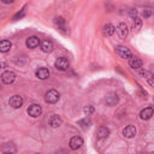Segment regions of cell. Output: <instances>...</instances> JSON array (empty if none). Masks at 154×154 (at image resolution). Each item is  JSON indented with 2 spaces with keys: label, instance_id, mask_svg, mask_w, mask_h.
<instances>
[{
  "label": "cell",
  "instance_id": "cell-12",
  "mask_svg": "<svg viewBox=\"0 0 154 154\" xmlns=\"http://www.w3.org/2000/svg\"><path fill=\"white\" fill-rule=\"evenodd\" d=\"M123 135H124L125 137H128V138L134 137V136L136 135V128H135L134 125H128V126H125L124 130H123Z\"/></svg>",
  "mask_w": 154,
  "mask_h": 154
},
{
  "label": "cell",
  "instance_id": "cell-18",
  "mask_svg": "<svg viewBox=\"0 0 154 154\" xmlns=\"http://www.w3.org/2000/svg\"><path fill=\"white\" fill-rule=\"evenodd\" d=\"M96 135H97L99 138H106L109 135V130L106 126H100L97 129V131H96Z\"/></svg>",
  "mask_w": 154,
  "mask_h": 154
},
{
  "label": "cell",
  "instance_id": "cell-1",
  "mask_svg": "<svg viewBox=\"0 0 154 154\" xmlns=\"http://www.w3.org/2000/svg\"><path fill=\"white\" fill-rule=\"evenodd\" d=\"M116 53H117V55H119V57L123 58V59L132 58V53H131V51H130L128 47L122 46V45L116 46Z\"/></svg>",
  "mask_w": 154,
  "mask_h": 154
},
{
  "label": "cell",
  "instance_id": "cell-23",
  "mask_svg": "<svg viewBox=\"0 0 154 154\" xmlns=\"http://www.w3.org/2000/svg\"><path fill=\"white\" fill-rule=\"evenodd\" d=\"M2 150L5 153H13V152H16V148H14V146L12 143H6L4 146V148H2Z\"/></svg>",
  "mask_w": 154,
  "mask_h": 154
},
{
  "label": "cell",
  "instance_id": "cell-7",
  "mask_svg": "<svg viewBox=\"0 0 154 154\" xmlns=\"http://www.w3.org/2000/svg\"><path fill=\"white\" fill-rule=\"evenodd\" d=\"M14 79H16V73L13 71H5L1 75V81L5 84H11L14 82Z\"/></svg>",
  "mask_w": 154,
  "mask_h": 154
},
{
  "label": "cell",
  "instance_id": "cell-25",
  "mask_svg": "<svg viewBox=\"0 0 154 154\" xmlns=\"http://www.w3.org/2000/svg\"><path fill=\"white\" fill-rule=\"evenodd\" d=\"M129 16H130L131 18L137 17V10H136V8H130V10H129Z\"/></svg>",
  "mask_w": 154,
  "mask_h": 154
},
{
  "label": "cell",
  "instance_id": "cell-10",
  "mask_svg": "<svg viewBox=\"0 0 154 154\" xmlns=\"http://www.w3.org/2000/svg\"><path fill=\"white\" fill-rule=\"evenodd\" d=\"M26 47L28 48H36L38 45H40V38L38 37H36V36H30V37H28L26 38Z\"/></svg>",
  "mask_w": 154,
  "mask_h": 154
},
{
  "label": "cell",
  "instance_id": "cell-17",
  "mask_svg": "<svg viewBox=\"0 0 154 154\" xmlns=\"http://www.w3.org/2000/svg\"><path fill=\"white\" fill-rule=\"evenodd\" d=\"M41 49H42V52H45V53L52 52V49H53V43H52V41L45 40V41L41 43Z\"/></svg>",
  "mask_w": 154,
  "mask_h": 154
},
{
  "label": "cell",
  "instance_id": "cell-11",
  "mask_svg": "<svg viewBox=\"0 0 154 154\" xmlns=\"http://www.w3.org/2000/svg\"><path fill=\"white\" fill-rule=\"evenodd\" d=\"M153 112H154L153 111V107H147V108H144V109H142L140 112V118L143 119V120H148V119L152 118Z\"/></svg>",
  "mask_w": 154,
  "mask_h": 154
},
{
  "label": "cell",
  "instance_id": "cell-16",
  "mask_svg": "<svg viewBox=\"0 0 154 154\" xmlns=\"http://www.w3.org/2000/svg\"><path fill=\"white\" fill-rule=\"evenodd\" d=\"M11 47H12L11 41H8V40H2V41H0V52H1V53L8 52V51L11 49Z\"/></svg>",
  "mask_w": 154,
  "mask_h": 154
},
{
  "label": "cell",
  "instance_id": "cell-19",
  "mask_svg": "<svg viewBox=\"0 0 154 154\" xmlns=\"http://www.w3.org/2000/svg\"><path fill=\"white\" fill-rule=\"evenodd\" d=\"M114 31H116V28H114L113 24L107 23V24L103 25V34H105L106 36H111V35H113Z\"/></svg>",
  "mask_w": 154,
  "mask_h": 154
},
{
  "label": "cell",
  "instance_id": "cell-9",
  "mask_svg": "<svg viewBox=\"0 0 154 154\" xmlns=\"http://www.w3.org/2000/svg\"><path fill=\"white\" fill-rule=\"evenodd\" d=\"M82 144H83V140H82L81 137H78V136H75V137H72V138L70 140V148L73 149V150L81 148Z\"/></svg>",
  "mask_w": 154,
  "mask_h": 154
},
{
  "label": "cell",
  "instance_id": "cell-28",
  "mask_svg": "<svg viewBox=\"0 0 154 154\" xmlns=\"http://www.w3.org/2000/svg\"><path fill=\"white\" fill-rule=\"evenodd\" d=\"M1 1H2L4 4H12L14 0H1Z\"/></svg>",
  "mask_w": 154,
  "mask_h": 154
},
{
  "label": "cell",
  "instance_id": "cell-14",
  "mask_svg": "<svg viewBox=\"0 0 154 154\" xmlns=\"http://www.w3.org/2000/svg\"><path fill=\"white\" fill-rule=\"evenodd\" d=\"M106 103L108 106H116L118 103V95L116 93H111L106 96Z\"/></svg>",
  "mask_w": 154,
  "mask_h": 154
},
{
  "label": "cell",
  "instance_id": "cell-20",
  "mask_svg": "<svg viewBox=\"0 0 154 154\" xmlns=\"http://www.w3.org/2000/svg\"><path fill=\"white\" fill-rule=\"evenodd\" d=\"M129 65L132 69H140L142 66V60L140 58H132L129 60Z\"/></svg>",
  "mask_w": 154,
  "mask_h": 154
},
{
  "label": "cell",
  "instance_id": "cell-24",
  "mask_svg": "<svg viewBox=\"0 0 154 154\" xmlns=\"http://www.w3.org/2000/svg\"><path fill=\"white\" fill-rule=\"evenodd\" d=\"M93 112H94V107H93L91 105H88V106H85V107H84V113H85L87 116L91 114Z\"/></svg>",
  "mask_w": 154,
  "mask_h": 154
},
{
  "label": "cell",
  "instance_id": "cell-3",
  "mask_svg": "<svg viewBox=\"0 0 154 154\" xmlns=\"http://www.w3.org/2000/svg\"><path fill=\"white\" fill-rule=\"evenodd\" d=\"M54 23H55V25L58 26V30H59L61 34L66 35V34L69 32L67 25H66V23H65V19H64L63 17H57V18L54 19Z\"/></svg>",
  "mask_w": 154,
  "mask_h": 154
},
{
  "label": "cell",
  "instance_id": "cell-26",
  "mask_svg": "<svg viewBox=\"0 0 154 154\" xmlns=\"http://www.w3.org/2000/svg\"><path fill=\"white\" fill-rule=\"evenodd\" d=\"M150 14H152V10L147 8V10H144V11H143V17H144V18H149V17H150Z\"/></svg>",
  "mask_w": 154,
  "mask_h": 154
},
{
  "label": "cell",
  "instance_id": "cell-22",
  "mask_svg": "<svg viewBox=\"0 0 154 154\" xmlns=\"http://www.w3.org/2000/svg\"><path fill=\"white\" fill-rule=\"evenodd\" d=\"M82 129H88L89 128V125H90V120L89 119H87V118H84V119H81V120H78V123H77Z\"/></svg>",
  "mask_w": 154,
  "mask_h": 154
},
{
  "label": "cell",
  "instance_id": "cell-27",
  "mask_svg": "<svg viewBox=\"0 0 154 154\" xmlns=\"http://www.w3.org/2000/svg\"><path fill=\"white\" fill-rule=\"evenodd\" d=\"M23 16H24V8L22 10V12H20V13H17V14L13 17V20H16V19H18V18H22Z\"/></svg>",
  "mask_w": 154,
  "mask_h": 154
},
{
  "label": "cell",
  "instance_id": "cell-21",
  "mask_svg": "<svg viewBox=\"0 0 154 154\" xmlns=\"http://www.w3.org/2000/svg\"><path fill=\"white\" fill-rule=\"evenodd\" d=\"M142 26V19H140L138 17H135L134 18V22H132V30L134 31H138Z\"/></svg>",
  "mask_w": 154,
  "mask_h": 154
},
{
  "label": "cell",
  "instance_id": "cell-6",
  "mask_svg": "<svg viewBox=\"0 0 154 154\" xmlns=\"http://www.w3.org/2000/svg\"><path fill=\"white\" fill-rule=\"evenodd\" d=\"M55 69L57 70H59V71H65V70H67L69 69V60L66 59V58H58L57 60H55Z\"/></svg>",
  "mask_w": 154,
  "mask_h": 154
},
{
  "label": "cell",
  "instance_id": "cell-2",
  "mask_svg": "<svg viewBox=\"0 0 154 154\" xmlns=\"http://www.w3.org/2000/svg\"><path fill=\"white\" fill-rule=\"evenodd\" d=\"M59 97H60L59 93H58L57 90H54V89L48 90V91L46 93V95H45V100H46L47 103H55V102L59 100Z\"/></svg>",
  "mask_w": 154,
  "mask_h": 154
},
{
  "label": "cell",
  "instance_id": "cell-13",
  "mask_svg": "<svg viewBox=\"0 0 154 154\" xmlns=\"http://www.w3.org/2000/svg\"><path fill=\"white\" fill-rule=\"evenodd\" d=\"M36 77L40 79H47L49 77V70L47 67H40L36 71Z\"/></svg>",
  "mask_w": 154,
  "mask_h": 154
},
{
  "label": "cell",
  "instance_id": "cell-15",
  "mask_svg": "<svg viewBox=\"0 0 154 154\" xmlns=\"http://www.w3.org/2000/svg\"><path fill=\"white\" fill-rule=\"evenodd\" d=\"M61 123H63V119L59 116H57V114H54V116H52L49 118V125L52 128H58V126L61 125Z\"/></svg>",
  "mask_w": 154,
  "mask_h": 154
},
{
  "label": "cell",
  "instance_id": "cell-4",
  "mask_svg": "<svg viewBox=\"0 0 154 154\" xmlns=\"http://www.w3.org/2000/svg\"><path fill=\"white\" fill-rule=\"evenodd\" d=\"M41 113H42V107L40 105H37V103H32V105H30L28 107V114L34 117V118L38 117Z\"/></svg>",
  "mask_w": 154,
  "mask_h": 154
},
{
  "label": "cell",
  "instance_id": "cell-5",
  "mask_svg": "<svg viewBox=\"0 0 154 154\" xmlns=\"http://www.w3.org/2000/svg\"><path fill=\"white\" fill-rule=\"evenodd\" d=\"M116 31H117V35L119 36V38H125L129 34V29L125 23H119L118 26L116 28Z\"/></svg>",
  "mask_w": 154,
  "mask_h": 154
},
{
  "label": "cell",
  "instance_id": "cell-29",
  "mask_svg": "<svg viewBox=\"0 0 154 154\" xmlns=\"http://www.w3.org/2000/svg\"><path fill=\"white\" fill-rule=\"evenodd\" d=\"M141 75H142V76H148V72H147L146 70H141Z\"/></svg>",
  "mask_w": 154,
  "mask_h": 154
},
{
  "label": "cell",
  "instance_id": "cell-8",
  "mask_svg": "<svg viewBox=\"0 0 154 154\" xmlns=\"http://www.w3.org/2000/svg\"><path fill=\"white\" fill-rule=\"evenodd\" d=\"M8 103H10V106H12L13 108H19V107H22V105H23V97L19 96V95H13V96L10 97Z\"/></svg>",
  "mask_w": 154,
  "mask_h": 154
}]
</instances>
